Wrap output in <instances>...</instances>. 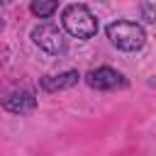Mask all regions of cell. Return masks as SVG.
<instances>
[{"label":"cell","mask_w":156,"mask_h":156,"mask_svg":"<svg viewBox=\"0 0 156 156\" xmlns=\"http://www.w3.org/2000/svg\"><path fill=\"white\" fill-rule=\"evenodd\" d=\"M61 22H63V29L71 37L90 39V37L98 34V20L93 17V12L85 5H68L61 15Z\"/></svg>","instance_id":"cell-1"},{"label":"cell","mask_w":156,"mask_h":156,"mask_svg":"<svg viewBox=\"0 0 156 156\" xmlns=\"http://www.w3.org/2000/svg\"><path fill=\"white\" fill-rule=\"evenodd\" d=\"M107 39L122 49V51H139L144 44H146V34L141 29V24L136 22H127V20H119V22H112L107 27Z\"/></svg>","instance_id":"cell-2"},{"label":"cell","mask_w":156,"mask_h":156,"mask_svg":"<svg viewBox=\"0 0 156 156\" xmlns=\"http://www.w3.org/2000/svg\"><path fill=\"white\" fill-rule=\"evenodd\" d=\"M32 39H34V44H37L39 49H44L46 54L58 56V54L66 51V39H63V34H61V29H58L56 24H49V22L37 24V27L32 29Z\"/></svg>","instance_id":"cell-3"},{"label":"cell","mask_w":156,"mask_h":156,"mask_svg":"<svg viewBox=\"0 0 156 156\" xmlns=\"http://www.w3.org/2000/svg\"><path fill=\"white\" fill-rule=\"evenodd\" d=\"M85 83H88L93 90H119V88H127V78H124L119 71L107 68V66L93 68V71L85 76Z\"/></svg>","instance_id":"cell-4"},{"label":"cell","mask_w":156,"mask_h":156,"mask_svg":"<svg viewBox=\"0 0 156 156\" xmlns=\"http://www.w3.org/2000/svg\"><path fill=\"white\" fill-rule=\"evenodd\" d=\"M0 102H2V107H5L7 112H12V115H24V112H32V110L37 107V98H34V93L27 90V88L5 93V95L0 98Z\"/></svg>","instance_id":"cell-5"},{"label":"cell","mask_w":156,"mask_h":156,"mask_svg":"<svg viewBox=\"0 0 156 156\" xmlns=\"http://www.w3.org/2000/svg\"><path fill=\"white\" fill-rule=\"evenodd\" d=\"M78 71H66V73H58V76H44L39 80V88L44 93H56V90H66V88H73L78 83Z\"/></svg>","instance_id":"cell-6"},{"label":"cell","mask_w":156,"mask_h":156,"mask_svg":"<svg viewBox=\"0 0 156 156\" xmlns=\"http://www.w3.org/2000/svg\"><path fill=\"white\" fill-rule=\"evenodd\" d=\"M56 7H58V0H32V5H29V10H32V15L34 17H51L54 12H56Z\"/></svg>","instance_id":"cell-7"},{"label":"cell","mask_w":156,"mask_h":156,"mask_svg":"<svg viewBox=\"0 0 156 156\" xmlns=\"http://www.w3.org/2000/svg\"><path fill=\"white\" fill-rule=\"evenodd\" d=\"M141 17L149 22V24H156V5H144V10H141Z\"/></svg>","instance_id":"cell-8"},{"label":"cell","mask_w":156,"mask_h":156,"mask_svg":"<svg viewBox=\"0 0 156 156\" xmlns=\"http://www.w3.org/2000/svg\"><path fill=\"white\" fill-rule=\"evenodd\" d=\"M2 27H5V22H2V17H0V32H2Z\"/></svg>","instance_id":"cell-9"},{"label":"cell","mask_w":156,"mask_h":156,"mask_svg":"<svg viewBox=\"0 0 156 156\" xmlns=\"http://www.w3.org/2000/svg\"><path fill=\"white\" fill-rule=\"evenodd\" d=\"M0 2H10V0H0Z\"/></svg>","instance_id":"cell-10"}]
</instances>
